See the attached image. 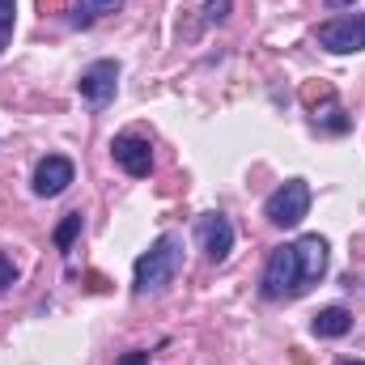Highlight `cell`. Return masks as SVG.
<instances>
[{
  "label": "cell",
  "mask_w": 365,
  "mask_h": 365,
  "mask_svg": "<svg viewBox=\"0 0 365 365\" xmlns=\"http://www.w3.org/2000/svg\"><path fill=\"white\" fill-rule=\"evenodd\" d=\"M340 365H365V361H340Z\"/></svg>",
  "instance_id": "cell-18"
},
{
  "label": "cell",
  "mask_w": 365,
  "mask_h": 365,
  "mask_svg": "<svg viewBox=\"0 0 365 365\" xmlns=\"http://www.w3.org/2000/svg\"><path fill=\"white\" fill-rule=\"evenodd\" d=\"M13 26H17V0H0V56L13 43Z\"/></svg>",
  "instance_id": "cell-13"
},
{
  "label": "cell",
  "mask_w": 365,
  "mask_h": 365,
  "mask_svg": "<svg viewBox=\"0 0 365 365\" xmlns=\"http://www.w3.org/2000/svg\"><path fill=\"white\" fill-rule=\"evenodd\" d=\"M77 90H81V98H86L90 106L115 102V90H119V64H115V60H93L90 68L81 73Z\"/></svg>",
  "instance_id": "cell-6"
},
{
  "label": "cell",
  "mask_w": 365,
  "mask_h": 365,
  "mask_svg": "<svg viewBox=\"0 0 365 365\" xmlns=\"http://www.w3.org/2000/svg\"><path fill=\"white\" fill-rule=\"evenodd\" d=\"M73 179H77L73 162H68V158H60V153H51V158H43V162L34 166V195L56 200V195H64V191L73 187Z\"/></svg>",
  "instance_id": "cell-9"
},
{
  "label": "cell",
  "mask_w": 365,
  "mask_h": 365,
  "mask_svg": "<svg viewBox=\"0 0 365 365\" xmlns=\"http://www.w3.org/2000/svg\"><path fill=\"white\" fill-rule=\"evenodd\" d=\"M293 255H297V276H302V293H306L310 284H319L323 272H327V238L302 234V238L293 242Z\"/></svg>",
  "instance_id": "cell-8"
},
{
  "label": "cell",
  "mask_w": 365,
  "mask_h": 365,
  "mask_svg": "<svg viewBox=\"0 0 365 365\" xmlns=\"http://www.w3.org/2000/svg\"><path fill=\"white\" fill-rule=\"evenodd\" d=\"M310 212V182L306 179H289L280 182L272 195L264 200V217L280 225V230H293V225H302V217Z\"/></svg>",
  "instance_id": "cell-2"
},
{
  "label": "cell",
  "mask_w": 365,
  "mask_h": 365,
  "mask_svg": "<svg viewBox=\"0 0 365 365\" xmlns=\"http://www.w3.org/2000/svg\"><path fill=\"white\" fill-rule=\"evenodd\" d=\"M81 225H86V217H81V212H68V217L56 225V251H60V255H68V251H73V242H77Z\"/></svg>",
  "instance_id": "cell-12"
},
{
  "label": "cell",
  "mask_w": 365,
  "mask_h": 365,
  "mask_svg": "<svg viewBox=\"0 0 365 365\" xmlns=\"http://www.w3.org/2000/svg\"><path fill=\"white\" fill-rule=\"evenodd\" d=\"M13 280H17V268H13V259H9V255L0 251V293H4V289H9Z\"/></svg>",
  "instance_id": "cell-15"
},
{
  "label": "cell",
  "mask_w": 365,
  "mask_h": 365,
  "mask_svg": "<svg viewBox=\"0 0 365 365\" xmlns=\"http://www.w3.org/2000/svg\"><path fill=\"white\" fill-rule=\"evenodd\" d=\"M323 4H327V9H349L353 0H323Z\"/></svg>",
  "instance_id": "cell-17"
},
{
  "label": "cell",
  "mask_w": 365,
  "mask_h": 365,
  "mask_svg": "<svg viewBox=\"0 0 365 365\" xmlns=\"http://www.w3.org/2000/svg\"><path fill=\"white\" fill-rule=\"evenodd\" d=\"M314 43L331 56H357L365 51V13H353V17H331L314 30Z\"/></svg>",
  "instance_id": "cell-4"
},
{
  "label": "cell",
  "mask_w": 365,
  "mask_h": 365,
  "mask_svg": "<svg viewBox=\"0 0 365 365\" xmlns=\"http://www.w3.org/2000/svg\"><path fill=\"white\" fill-rule=\"evenodd\" d=\"M230 9H234V0H204V21L221 26V21H230Z\"/></svg>",
  "instance_id": "cell-14"
},
{
  "label": "cell",
  "mask_w": 365,
  "mask_h": 365,
  "mask_svg": "<svg viewBox=\"0 0 365 365\" xmlns=\"http://www.w3.org/2000/svg\"><path fill=\"white\" fill-rule=\"evenodd\" d=\"M110 158H115V166H119L123 175H132V179H145V175L153 170V149H149L145 136H115V140H110Z\"/></svg>",
  "instance_id": "cell-7"
},
{
  "label": "cell",
  "mask_w": 365,
  "mask_h": 365,
  "mask_svg": "<svg viewBox=\"0 0 365 365\" xmlns=\"http://www.w3.org/2000/svg\"><path fill=\"white\" fill-rule=\"evenodd\" d=\"M182 272V238L179 234H162L140 259H136V272H132V293L136 297H149V293H162L175 276Z\"/></svg>",
  "instance_id": "cell-1"
},
{
  "label": "cell",
  "mask_w": 365,
  "mask_h": 365,
  "mask_svg": "<svg viewBox=\"0 0 365 365\" xmlns=\"http://www.w3.org/2000/svg\"><path fill=\"white\" fill-rule=\"evenodd\" d=\"M195 238H200V251L208 255V264H225L234 251V225L221 212H204L195 221Z\"/></svg>",
  "instance_id": "cell-5"
},
{
  "label": "cell",
  "mask_w": 365,
  "mask_h": 365,
  "mask_svg": "<svg viewBox=\"0 0 365 365\" xmlns=\"http://www.w3.org/2000/svg\"><path fill=\"white\" fill-rule=\"evenodd\" d=\"M259 293L268 302H284V297H302V276H297V255L293 247H276L264 264V280H259Z\"/></svg>",
  "instance_id": "cell-3"
},
{
  "label": "cell",
  "mask_w": 365,
  "mask_h": 365,
  "mask_svg": "<svg viewBox=\"0 0 365 365\" xmlns=\"http://www.w3.org/2000/svg\"><path fill=\"white\" fill-rule=\"evenodd\" d=\"M310 331H314L319 340H340V336H349V331H353V314H349L344 306H327V310H319V314H314Z\"/></svg>",
  "instance_id": "cell-10"
},
{
  "label": "cell",
  "mask_w": 365,
  "mask_h": 365,
  "mask_svg": "<svg viewBox=\"0 0 365 365\" xmlns=\"http://www.w3.org/2000/svg\"><path fill=\"white\" fill-rule=\"evenodd\" d=\"M123 0H73V26H93L106 13H119Z\"/></svg>",
  "instance_id": "cell-11"
},
{
  "label": "cell",
  "mask_w": 365,
  "mask_h": 365,
  "mask_svg": "<svg viewBox=\"0 0 365 365\" xmlns=\"http://www.w3.org/2000/svg\"><path fill=\"white\" fill-rule=\"evenodd\" d=\"M115 365H149V353L145 349H132V353H123Z\"/></svg>",
  "instance_id": "cell-16"
}]
</instances>
